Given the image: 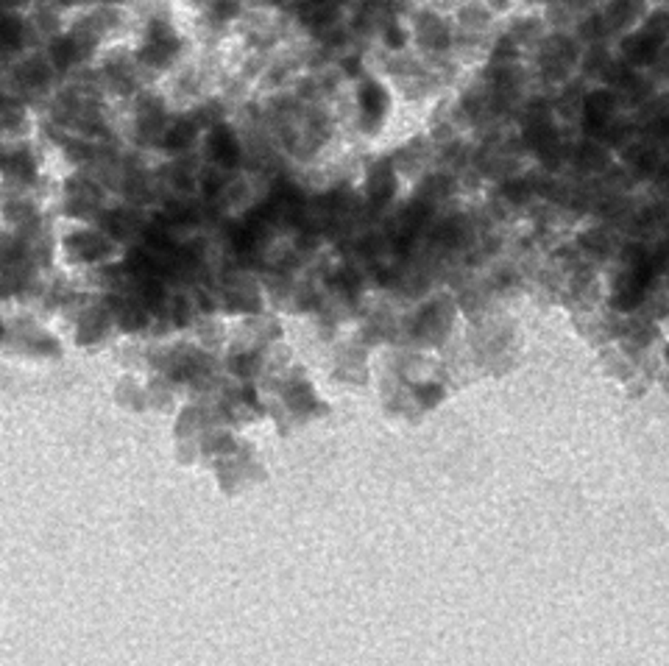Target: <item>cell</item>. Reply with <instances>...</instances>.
I'll return each mask as SVG.
<instances>
[{
	"mask_svg": "<svg viewBox=\"0 0 669 666\" xmlns=\"http://www.w3.org/2000/svg\"><path fill=\"white\" fill-rule=\"evenodd\" d=\"M215 154L221 156L226 165H234V159H237V142H234L231 132H226V129H218V132H215Z\"/></svg>",
	"mask_w": 669,
	"mask_h": 666,
	"instance_id": "cell-2",
	"label": "cell"
},
{
	"mask_svg": "<svg viewBox=\"0 0 669 666\" xmlns=\"http://www.w3.org/2000/svg\"><path fill=\"white\" fill-rule=\"evenodd\" d=\"M360 103H362V112L368 117H379L382 109H385V92L377 84H365V87L360 89Z\"/></svg>",
	"mask_w": 669,
	"mask_h": 666,
	"instance_id": "cell-1",
	"label": "cell"
},
{
	"mask_svg": "<svg viewBox=\"0 0 669 666\" xmlns=\"http://www.w3.org/2000/svg\"><path fill=\"white\" fill-rule=\"evenodd\" d=\"M391 193H394V176H391L388 168H379L371 178V195L374 198H388Z\"/></svg>",
	"mask_w": 669,
	"mask_h": 666,
	"instance_id": "cell-3",
	"label": "cell"
},
{
	"mask_svg": "<svg viewBox=\"0 0 669 666\" xmlns=\"http://www.w3.org/2000/svg\"><path fill=\"white\" fill-rule=\"evenodd\" d=\"M388 40H391V45H394V47H399V45L404 42V34H399V31H391V34H388Z\"/></svg>",
	"mask_w": 669,
	"mask_h": 666,
	"instance_id": "cell-4",
	"label": "cell"
}]
</instances>
